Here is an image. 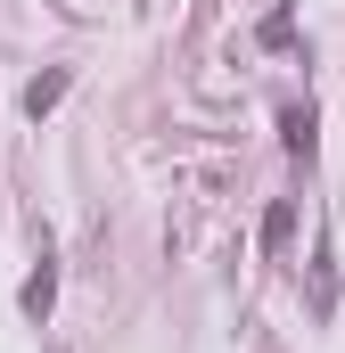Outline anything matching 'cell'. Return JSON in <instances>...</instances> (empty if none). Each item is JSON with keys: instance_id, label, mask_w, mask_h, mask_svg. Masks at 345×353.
Segmentation results:
<instances>
[{"instance_id": "obj_2", "label": "cell", "mask_w": 345, "mask_h": 353, "mask_svg": "<svg viewBox=\"0 0 345 353\" xmlns=\"http://www.w3.org/2000/svg\"><path fill=\"white\" fill-rule=\"evenodd\" d=\"M66 83H75V74H66V66H50V74H33V83H25V115H33V123H41V115H50V107H58V99H66Z\"/></svg>"}, {"instance_id": "obj_5", "label": "cell", "mask_w": 345, "mask_h": 353, "mask_svg": "<svg viewBox=\"0 0 345 353\" xmlns=\"http://www.w3.org/2000/svg\"><path fill=\"white\" fill-rule=\"evenodd\" d=\"M288 239H296V205H288V197H279V205H271V214H263V247H271V255H279V247H288Z\"/></svg>"}, {"instance_id": "obj_6", "label": "cell", "mask_w": 345, "mask_h": 353, "mask_svg": "<svg viewBox=\"0 0 345 353\" xmlns=\"http://www.w3.org/2000/svg\"><path fill=\"white\" fill-rule=\"evenodd\" d=\"M288 41H296V17L271 8V17H263V50H288Z\"/></svg>"}, {"instance_id": "obj_4", "label": "cell", "mask_w": 345, "mask_h": 353, "mask_svg": "<svg viewBox=\"0 0 345 353\" xmlns=\"http://www.w3.org/2000/svg\"><path fill=\"white\" fill-rule=\"evenodd\" d=\"M279 140H288V157H313V107H279Z\"/></svg>"}, {"instance_id": "obj_3", "label": "cell", "mask_w": 345, "mask_h": 353, "mask_svg": "<svg viewBox=\"0 0 345 353\" xmlns=\"http://www.w3.org/2000/svg\"><path fill=\"white\" fill-rule=\"evenodd\" d=\"M313 312H321V321L337 312V255H329V247H313Z\"/></svg>"}, {"instance_id": "obj_1", "label": "cell", "mask_w": 345, "mask_h": 353, "mask_svg": "<svg viewBox=\"0 0 345 353\" xmlns=\"http://www.w3.org/2000/svg\"><path fill=\"white\" fill-rule=\"evenodd\" d=\"M17 304H25V321H50V304H58V263H50V247H41V263H33V279L17 288Z\"/></svg>"}]
</instances>
